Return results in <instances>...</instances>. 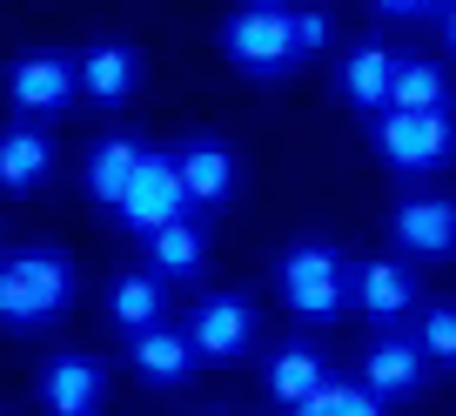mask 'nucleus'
Listing matches in <instances>:
<instances>
[{
  "label": "nucleus",
  "instance_id": "obj_18",
  "mask_svg": "<svg viewBox=\"0 0 456 416\" xmlns=\"http://www.w3.org/2000/svg\"><path fill=\"white\" fill-rule=\"evenodd\" d=\"M142 155H148V148L134 142V135H101V142L87 148V168H81L87 195H94L101 208H121V195H128V182H134V168H142Z\"/></svg>",
  "mask_w": 456,
  "mask_h": 416
},
{
  "label": "nucleus",
  "instance_id": "obj_8",
  "mask_svg": "<svg viewBox=\"0 0 456 416\" xmlns=\"http://www.w3.org/2000/svg\"><path fill=\"white\" fill-rule=\"evenodd\" d=\"M389 242L423 262H450L456 256V195H403L389 208Z\"/></svg>",
  "mask_w": 456,
  "mask_h": 416
},
{
  "label": "nucleus",
  "instance_id": "obj_11",
  "mask_svg": "<svg viewBox=\"0 0 456 416\" xmlns=\"http://www.w3.org/2000/svg\"><path fill=\"white\" fill-rule=\"evenodd\" d=\"M101 396H108V370L81 349H61V356L41 363V410L47 416H94Z\"/></svg>",
  "mask_w": 456,
  "mask_h": 416
},
{
  "label": "nucleus",
  "instance_id": "obj_13",
  "mask_svg": "<svg viewBox=\"0 0 456 416\" xmlns=\"http://www.w3.org/2000/svg\"><path fill=\"white\" fill-rule=\"evenodd\" d=\"M423 376H429V363H423V349H416V336H403V330H383L370 349H362V389L383 396V403L416 396Z\"/></svg>",
  "mask_w": 456,
  "mask_h": 416
},
{
  "label": "nucleus",
  "instance_id": "obj_14",
  "mask_svg": "<svg viewBox=\"0 0 456 416\" xmlns=\"http://www.w3.org/2000/svg\"><path fill=\"white\" fill-rule=\"evenodd\" d=\"M389 74H396V47L389 41H356L336 68V94L356 108V115H383L389 108Z\"/></svg>",
  "mask_w": 456,
  "mask_h": 416
},
{
  "label": "nucleus",
  "instance_id": "obj_9",
  "mask_svg": "<svg viewBox=\"0 0 456 416\" xmlns=\"http://www.w3.org/2000/svg\"><path fill=\"white\" fill-rule=\"evenodd\" d=\"M349 302H356L370 322H410L423 302H416V275L403 269V262H389V256H370V262H356L349 269Z\"/></svg>",
  "mask_w": 456,
  "mask_h": 416
},
{
  "label": "nucleus",
  "instance_id": "obj_26",
  "mask_svg": "<svg viewBox=\"0 0 456 416\" xmlns=\"http://www.w3.org/2000/svg\"><path fill=\"white\" fill-rule=\"evenodd\" d=\"M456 0H416V14H450Z\"/></svg>",
  "mask_w": 456,
  "mask_h": 416
},
{
  "label": "nucleus",
  "instance_id": "obj_6",
  "mask_svg": "<svg viewBox=\"0 0 456 416\" xmlns=\"http://www.w3.org/2000/svg\"><path fill=\"white\" fill-rule=\"evenodd\" d=\"M81 87V68H74L68 47H28V54L7 61V101H14V115L34 121V115H61Z\"/></svg>",
  "mask_w": 456,
  "mask_h": 416
},
{
  "label": "nucleus",
  "instance_id": "obj_5",
  "mask_svg": "<svg viewBox=\"0 0 456 416\" xmlns=\"http://www.w3.org/2000/svg\"><path fill=\"white\" fill-rule=\"evenodd\" d=\"M188 216V188H182V168H175V155L168 148H148L142 155V168H134V182H128V195H121V208H114V222L128 235H155V229H168V222H182Z\"/></svg>",
  "mask_w": 456,
  "mask_h": 416
},
{
  "label": "nucleus",
  "instance_id": "obj_27",
  "mask_svg": "<svg viewBox=\"0 0 456 416\" xmlns=\"http://www.w3.org/2000/svg\"><path fill=\"white\" fill-rule=\"evenodd\" d=\"M201 416H235V410H201Z\"/></svg>",
  "mask_w": 456,
  "mask_h": 416
},
{
  "label": "nucleus",
  "instance_id": "obj_28",
  "mask_svg": "<svg viewBox=\"0 0 456 416\" xmlns=\"http://www.w3.org/2000/svg\"><path fill=\"white\" fill-rule=\"evenodd\" d=\"M0 416H7V410H0Z\"/></svg>",
  "mask_w": 456,
  "mask_h": 416
},
{
  "label": "nucleus",
  "instance_id": "obj_23",
  "mask_svg": "<svg viewBox=\"0 0 456 416\" xmlns=\"http://www.w3.org/2000/svg\"><path fill=\"white\" fill-rule=\"evenodd\" d=\"M416 349H423V363L456 370V302H423L416 309Z\"/></svg>",
  "mask_w": 456,
  "mask_h": 416
},
{
  "label": "nucleus",
  "instance_id": "obj_10",
  "mask_svg": "<svg viewBox=\"0 0 456 416\" xmlns=\"http://www.w3.org/2000/svg\"><path fill=\"white\" fill-rule=\"evenodd\" d=\"M74 68H81V94L87 101L121 108V101L142 87V47L121 41V34H101V41H87L81 54H74Z\"/></svg>",
  "mask_w": 456,
  "mask_h": 416
},
{
  "label": "nucleus",
  "instance_id": "obj_20",
  "mask_svg": "<svg viewBox=\"0 0 456 416\" xmlns=\"http://www.w3.org/2000/svg\"><path fill=\"white\" fill-rule=\"evenodd\" d=\"M108 316H114V330H121V336L155 330V322L168 316V289H161V275H155V269L114 275V289H108Z\"/></svg>",
  "mask_w": 456,
  "mask_h": 416
},
{
  "label": "nucleus",
  "instance_id": "obj_24",
  "mask_svg": "<svg viewBox=\"0 0 456 416\" xmlns=\"http://www.w3.org/2000/svg\"><path fill=\"white\" fill-rule=\"evenodd\" d=\"M376 14H383V20H423V14H416V0H376Z\"/></svg>",
  "mask_w": 456,
  "mask_h": 416
},
{
  "label": "nucleus",
  "instance_id": "obj_22",
  "mask_svg": "<svg viewBox=\"0 0 456 416\" xmlns=\"http://www.w3.org/2000/svg\"><path fill=\"white\" fill-rule=\"evenodd\" d=\"M296 416H389V410H383V396L362 389V376H356V383H349V376H329Z\"/></svg>",
  "mask_w": 456,
  "mask_h": 416
},
{
  "label": "nucleus",
  "instance_id": "obj_19",
  "mask_svg": "<svg viewBox=\"0 0 456 416\" xmlns=\"http://www.w3.org/2000/svg\"><path fill=\"white\" fill-rule=\"evenodd\" d=\"M429 108H456V101H450V74H443L429 54H396L383 115H429Z\"/></svg>",
  "mask_w": 456,
  "mask_h": 416
},
{
  "label": "nucleus",
  "instance_id": "obj_2",
  "mask_svg": "<svg viewBox=\"0 0 456 416\" xmlns=\"http://www.w3.org/2000/svg\"><path fill=\"white\" fill-rule=\"evenodd\" d=\"M74 302V262L61 249H20L0 262V322L7 330H41Z\"/></svg>",
  "mask_w": 456,
  "mask_h": 416
},
{
  "label": "nucleus",
  "instance_id": "obj_25",
  "mask_svg": "<svg viewBox=\"0 0 456 416\" xmlns=\"http://www.w3.org/2000/svg\"><path fill=\"white\" fill-rule=\"evenodd\" d=\"M443 47H450V54H456V7H450V14H443Z\"/></svg>",
  "mask_w": 456,
  "mask_h": 416
},
{
  "label": "nucleus",
  "instance_id": "obj_16",
  "mask_svg": "<svg viewBox=\"0 0 456 416\" xmlns=\"http://www.w3.org/2000/svg\"><path fill=\"white\" fill-rule=\"evenodd\" d=\"M322 383H329V363H322V349H315V343H282L269 356V370H262L269 403H275V410H289V416H296Z\"/></svg>",
  "mask_w": 456,
  "mask_h": 416
},
{
  "label": "nucleus",
  "instance_id": "obj_7",
  "mask_svg": "<svg viewBox=\"0 0 456 416\" xmlns=\"http://www.w3.org/2000/svg\"><path fill=\"white\" fill-rule=\"evenodd\" d=\"M182 336H188V349H195L201 363H235L256 343V309H248V296H201L195 309H188Z\"/></svg>",
  "mask_w": 456,
  "mask_h": 416
},
{
  "label": "nucleus",
  "instance_id": "obj_21",
  "mask_svg": "<svg viewBox=\"0 0 456 416\" xmlns=\"http://www.w3.org/2000/svg\"><path fill=\"white\" fill-rule=\"evenodd\" d=\"M148 262H155V275H201V262H208V229H201L195 216L155 229L148 235Z\"/></svg>",
  "mask_w": 456,
  "mask_h": 416
},
{
  "label": "nucleus",
  "instance_id": "obj_3",
  "mask_svg": "<svg viewBox=\"0 0 456 416\" xmlns=\"http://www.w3.org/2000/svg\"><path fill=\"white\" fill-rule=\"evenodd\" d=\"M275 282H282L289 309L309 322H329L342 309V296H349V262H342L336 242H322V235H302V242H289L282 269H275Z\"/></svg>",
  "mask_w": 456,
  "mask_h": 416
},
{
  "label": "nucleus",
  "instance_id": "obj_15",
  "mask_svg": "<svg viewBox=\"0 0 456 416\" xmlns=\"http://www.w3.org/2000/svg\"><path fill=\"white\" fill-rule=\"evenodd\" d=\"M54 175V142H47V128H34V121H7L0 128V188L7 195H34V188Z\"/></svg>",
  "mask_w": 456,
  "mask_h": 416
},
{
  "label": "nucleus",
  "instance_id": "obj_1",
  "mask_svg": "<svg viewBox=\"0 0 456 416\" xmlns=\"http://www.w3.org/2000/svg\"><path fill=\"white\" fill-rule=\"evenodd\" d=\"M329 47V14L322 7H289V0H242L222 14V54L228 68L256 74V81H282L302 61Z\"/></svg>",
  "mask_w": 456,
  "mask_h": 416
},
{
  "label": "nucleus",
  "instance_id": "obj_17",
  "mask_svg": "<svg viewBox=\"0 0 456 416\" xmlns=\"http://www.w3.org/2000/svg\"><path fill=\"white\" fill-rule=\"evenodd\" d=\"M128 363H134V376H142V383L175 389V383H188V376H195L201 356L188 349V336L175 330V322H155V330L128 336Z\"/></svg>",
  "mask_w": 456,
  "mask_h": 416
},
{
  "label": "nucleus",
  "instance_id": "obj_12",
  "mask_svg": "<svg viewBox=\"0 0 456 416\" xmlns=\"http://www.w3.org/2000/svg\"><path fill=\"white\" fill-rule=\"evenodd\" d=\"M175 168H182L188 208H222V201L235 195V175H242V161H235V148H228V142H215V135H195V142L175 148Z\"/></svg>",
  "mask_w": 456,
  "mask_h": 416
},
{
  "label": "nucleus",
  "instance_id": "obj_4",
  "mask_svg": "<svg viewBox=\"0 0 456 416\" xmlns=\"http://www.w3.org/2000/svg\"><path fill=\"white\" fill-rule=\"evenodd\" d=\"M376 155L396 175H429L456 161V108H429V115H376L370 121Z\"/></svg>",
  "mask_w": 456,
  "mask_h": 416
}]
</instances>
